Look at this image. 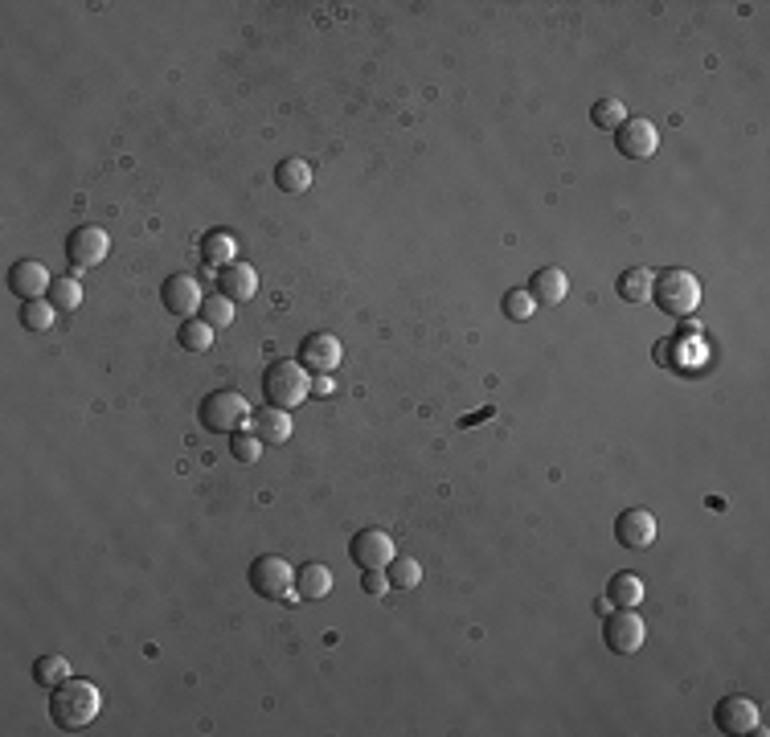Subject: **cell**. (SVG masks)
<instances>
[{
  "instance_id": "cell-30",
  "label": "cell",
  "mask_w": 770,
  "mask_h": 737,
  "mask_svg": "<svg viewBox=\"0 0 770 737\" xmlns=\"http://www.w3.org/2000/svg\"><path fill=\"white\" fill-rule=\"evenodd\" d=\"M201 320L218 332V328H230L234 324V303L226 299V295H218V299H205L201 303Z\"/></svg>"
},
{
  "instance_id": "cell-19",
  "label": "cell",
  "mask_w": 770,
  "mask_h": 737,
  "mask_svg": "<svg viewBox=\"0 0 770 737\" xmlns=\"http://www.w3.org/2000/svg\"><path fill=\"white\" fill-rule=\"evenodd\" d=\"M652 283H656V271L648 267H631L615 279V291L623 303H652Z\"/></svg>"
},
{
  "instance_id": "cell-23",
  "label": "cell",
  "mask_w": 770,
  "mask_h": 737,
  "mask_svg": "<svg viewBox=\"0 0 770 737\" xmlns=\"http://www.w3.org/2000/svg\"><path fill=\"white\" fill-rule=\"evenodd\" d=\"M627 119H631V115H627V107H623L619 99H598V103L590 107V123L598 127V132H611V136H615Z\"/></svg>"
},
{
  "instance_id": "cell-2",
  "label": "cell",
  "mask_w": 770,
  "mask_h": 737,
  "mask_svg": "<svg viewBox=\"0 0 770 737\" xmlns=\"http://www.w3.org/2000/svg\"><path fill=\"white\" fill-rule=\"evenodd\" d=\"M652 303L672 316V320H689L697 312V303H701V283L693 271H684V267H672V271H660L656 283H652Z\"/></svg>"
},
{
  "instance_id": "cell-31",
  "label": "cell",
  "mask_w": 770,
  "mask_h": 737,
  "mask_svg": "<svg viewBox=\"0 0 770 737\" xmlns=\"http://www.w3.org/2000/svg\"><path fill=\"white\" fill-rule=\"evenodd\" d=\"M533 312H537V299H533L525 287L504 291V316H508V320H529Z\"/></svg>"
},
{
  "instance_id": "cell-7",
  "label": "cell",
  "mask_w": 770,
  "mask_h": 737,
  "mask_svg": "<svg viewBox=\"0 0 770 737\" xmlns=\"http://www.w3.org/2000/svg\"><path fill=\"white\" fill-rule=\"evenodd\" d=\"M107 254H111V238H107V230H99V226H78V230L66 238V258H70V267H78V271L99 267Z\"/></svg>"
},
{
  "instance_id": "cell-20",
  "label": "cell",
  "mask_w": 770,
  "mask_h": 737,
  "mask_svg": "<svg viewBox=\"0 0 770 737\" xmlns=\"http://www.w3.org/2000/svg\"><path fill=\"white\" fill-rule=\"evenodd\" d=\"M234 238L226 234V230H209L205 238H201V263L205 267H213V271H222V267H230L234 263Z\"/></svg>"
},
{
  "instance_id": "cell-25",
  "label": "cell",
  "mask_w": 770,
  "mask_h": 737,
  "mask_svg": "<svg viewBox=\"0 0 770 737\" xmlns=\"http://www.w3.org/2000/svg\"><path fill=\"white\" fill-rule=\"evenodd\" d=\"M54 316H58V308H54L50 299H29V303H21V324H25V332H50Z\"/></svg>"
},
{
  "instance_id": "cell-16",
  "label": "cell",
  "mask_w": 770,
  "mask_h": 737,
  "mask_svg": "<svg viewBox=\"0 0 770 737\" xmlns=\"http://www.w3.org/2000/svg\"><path fill=\"white\" fill-rule=\"evenodd\" d=\"M250 426H254V435H259L263 443H287L291 439V410H279V406H259L250 414Z\"/></svg>"
},
{
  "instance_id": "cell-15",
  "label": "cell",
  "mask_w": 770,
  "mask_h": 737,
  "mask_svg": "<svg viewBox=\"0 0 770 737\" xmlns=\"http://www.w3.org/2000/svg\"><path fill=\"white\" fill-rule=\"evenodd\" d=\"M254 291H259V271H254L250 263H234L218 271V295H226L230 303H242V299H254Z\"/></svg>"
},
{
  "instance_id": "cell-13",
  "label": "cell",
  "mask_w": 770,
  "mask_h": 737,
  "mask_svg": "<svg viewBox=\"0 0 770 737\" xmlns=\"http://www.w3.org/2000/svg\"><path fill=\"white\" fill-rule=\"evenodd\" d=\"M615 541L623 549H648L656 541V516L648 508H627L615 516Z\"/></svg>"
},
{
  "instance_id": "cell-3",
  "label": "cell",
  "mask_w": 770,
  "mask_h": 737,
  "mask_svg": "<svg viewBox=\"0 0 770 737\" xmlns=\"http://www.w3.org/2000/svg\"><path fill=\"white\" fill-rule=\"evenodd\" d=\"M308 394H312V373L299 361H275L263 373V398H267V406L295 410V406L308 402Z\"/></svg>"
},
{
  "instance_id": "cell-8",
  "label": "cell",
  "mask_w": 770,
  "mask_h": 737,
  "mask_svg": "<svg viewBox=\"0 0 770 737\" xmlns=\"http://www.w3.org/2000/svg\"><path fill=\"white\" fill-rule=\"evenodd\" d=\"M349 557H353V566H361V570H385L398 557L394 553V537L385 529H361L349 541Z\"/></svg>"
},
{
  "instance_id": "cell-26",
  "label": "cell",
  "mask_w": 770,
  "mask_h": 737,
  "mask_svg": "<svg viewBox=\"0 0 770 737\" xmlns=\"http://www.w3.org/2000/svg\"><path fill=\"white\" fill-rule=\"evenodd\" d=\"M177 340H181V349H189V353H205V349H213V328H209L201 316H189V320L181 324Z\"/></svg>"
},
{
  "instance_id": "cell-29",
  "label": "cell",
  "mask_w": 770,
  "mask_h": 737,
  "mask_svg": "<svg viewBox=\"0 0 770 737\" xmlns=\"http://www.w3.org/2000/svg\"><path fill=\"white\" fill-rule=\"evenodd\" d=\"M230 455H234L238 463H259L263 439L254 435V430H234V435H230Z\"/></svg>"
},
{
  "instance_id": "cell-12",
  "label": "cell",
  "mask_w": 770,
  "mask_h": 737,
  "mask_svg": "<svg viewBox=\"0 0 770 737\" xmlns=\"http://www.w3.org/2000/svg\"><path fill=\"white\" fill-rule=\"evenodd\" d=\"M615 148H619V156H627V160H648V156L660 148L656 123H648V119H627L619 132H615Z\"/></svg>"
},
{
  "instance_id": "cell-1",
  "label": "cell",
  "mask_w": 770,
  "mask_h": 737,
  "mask_svg": "<svg viewBox=\"0 0 770 737\" xmlns=\"http://www.w3.org/2000/svg\"><path fill=\"white\" fill-rule=\"evenodd\" d=\"M99 709H103V692H99L91 680H78V676L62 680V684L54 688V697H50V717H54V725L66 729V733L87 729V725L99 717Z\"/></svg>"
},
{
  "instance_id": "cell-32",
  "label": "cell",
  "mask_w": 770,
  "mask_h": 737,
  "mask_svg": "<svg viewBox=\"0 0 770 737\" xmlns=\"http://www.w3.org/2000/svg\"><path fill=\"white\" fill-rule=\"evenodd\" d=\"M361 590H365L369 598H381L385 590H390V578H385V570H365V578H361Z\"/></svg>"
},
{
  "instance_id": "cell-22",
  "label": "cell",
  "mask_w": 770,
  "mask_h": 737,
  "mask_svg": "<svg viewBox=\"0 0 770 737\" xmlns=\"http://www.w3.org/2000/svg\"><path fill=\"white\" fill-rule=\"evenodd\" d=\"M607 602L611 606H623V611H635L639 602H644V582H639L635 574H615L607 582Z\"/></svg>"
},
{
  "instance_id": "cell-10",
  "label": "cell",
  "mask_w": 770,
  "mask_h": 737,
  "mask_svg": "<svg viewBox=\"0 0 770 737\" xmlns=\"http://www.w3.org/2000/svg\"><path fill=\"white\" fill-rule=\"evenodd\" d=\"M160 303H164V308L173 312V316L189 320V316H201L205 295H201V283H197L193 275H168L164 287H160Z\"/></svg>"
},
{
  "instance_id": "cell-24",
  "label": "cell",
  "mask_w": 770,
  "mask_h": 737,
  "mask_svg": "<svg viewBox=\"0 0 770 737\" xmlns=\"http://www.w3.org/2000/svg\"><path fill=\"white\" fill-rule=\"evenodd\" d=\"M62 680H70V660L66 656H41L37 664H33V684H41V688H58Z\"/></svg>"
},
{
  "instance_id": "cell-4",
  "label": "cell",
  "mask_w": 770,
  "mask_h": 737,
  "mask_svg": "<svg viewBox=\"0 0 770 737\" xmlns=\"http://www.w3.org/2000/svg\"><path fill=\"white\" fill-rule=\"evenodd\" d=\"M250 402L238 394V389H213V394L201 402V426L213 430V435H234L250 422Z\"/></svg>"
},
{
  "instance_id": "cell-21",
  "label": "cell",
  "mask_w": 770,
  "mask_h": 737,
  "mask_svg": "<svg viewBox=\"0 0 770 737\" xmlns=\"http://www.w3.org/2000/svg\"><path fill=\"white\" fill-rule=\"evenodd\" d=\"M275 185L283 193H308L312 189V164L299 160V156H287L279 168H275Z\"/></svg>"
},
{
  "instance_id": "cell-33",
  "label": "cell",
  "mask_w": 770,
  "mask_h": 737,
  "mask_svg": "<svg viewBox=\"0 0 770 737\" xmlns=\"http://www.w3.org/2000/svg\"><path fill=\"white\" fill-rule=\"evenodd\" d=\"M312 389H316V394H332V381H328V377H316Z\"/></svg>"
},
{
  "instance_id": "cell-6",
  "label": "cell",
  "mask_w": 770,
  "mask_h": 737,
  "mask_svg": "<svg viewBox=\"0 0 770 737\" xmlns=\"http://www.w3.org/2000/svg\"><path fill=\"white\" fill-rule=\"evenodd\" d=\"M603 639L615 656H635L639 647L648 639V627L635 611H623V606H611L607 611V623H603Z\"/></svg>"
},
{
  "instance_id": "cell-14",
  "label": "cell",
  "mask_w": 770,
  "mask_h": 737,
  "mask_svg": "<svg viewBox=\"0 0 770 737\" xmlns=\"http://www.w3.org/2000/svg\"><path fill=\"white\" fill-rule=\"evenodd\" d=\"M50 271L37 263V258H21V263L9 271V291L21 299V303H29V299H46L50 295Z\"/></svg>"
},
{
  "instance_id": "cell-27",
  "label": "cell",
  "mask_w": 770,
  "mask_h": 737,
  "mask_svg": "<svg viewBox=\"0 0 770 737\" xmlns=\"http://www.w3.org/2000/svg\"><path fill=\"white\" fill-rule=\"evenodd\" d=\"M385 578H390L394 590H414L422 582V566L414 557H394L390 566H385Z\"/></svg>"
},
{
  "instance_id": "cell-9",
  "label": "cell",
  "mask_w": 770,
  "mask_h": 737,
  "mask_svg": "<svg viewBox=\"0 0 770 737\" xmlns=\"http://www.w3.org/2000/svg\"><path fill=\"white\" fill-rule=\"evenodd\" d=\"M713 725L721 733H730V737H746L758 729V705L750 697H742V692H734V697H721L713 705Z\"/></svg>"
},
{
  "instance_id": "cell-17",
  "label": "cell",
  "mask_w": 770,
  "mask_h": 737,
  "mask_svg": "<svg viewBox=\"0 0 770 737\" xmlns=\"http://www.w3.org/2000/svg\"><path fill=\"white\" fill-rule=\"evenodd\" d=\"M529 295L537 299V303H562L566 295H570V279H566V271L562 267H541V271H533V283H529Z\"/></svg>"
},
{
  "instance_id": "cell-11",
  "label": "cell",
  "mask_w": 770,
  "mask_h": 737,
  "mask_svg": "<svg viewBox=\"0 0 770 737\" xmlns=\"http://www.w3.org/2000/svg\"><path fill=\"white\" fill-rule=\"evenodd\" d=\"M340 340L332 336V332H312V336H304V344H299V365H304L308 373H316V377H328L336 365H340Z\"/></svg>"
},
{
  "instance_id": "cell-18",
  "label": "cell",
  "mask_w": 770,
  "mask_h": 737,
  "mask_svg": "<svg viewBox=\"0 0 770 737\" xmlns=\"http://www.w3.org/2000/svg\"><path fill=\"white\" fill-rule=\"evenodd\" d=\"M295 590L304 602H316V598H328L332 594V570L320 566V561H312V566H299L295 570Z\"/></svg>"
},
{
  "instance_id": "cell-5",
  "label": "cell",
  "mask_w": 770,
  "mask_h": 737,
  "mask_svg": "<svg viewBox=\"0 0 770 737\" xmlns=\"http://www.w3.org/2000/svg\"><path fill=\"white\" fill-rule=\"evenodd\" d=\"M291 582H295V570H291L287 557H279V553L254 557V566H250V590L259 594V598L283 602V598L291 594Z\"/></svg>"
},
{
  "instance_id": "cell-28",
  "label": "cell",
  "mask_w": 770,
  "mask_h": 737,
  "mask_svg": "<svg viewBox=\"0 0 770 737\" xmlns=\"http://www.w3.org/2000/svg\"><path fill=\"white\" fill-rule=\"evenodd\" d=\"M54 308H62V312H74L78 303H82V287H78V279H70V275H62V279H54L50 283V295H46Z\"/></svg>"
}]
</instances>
